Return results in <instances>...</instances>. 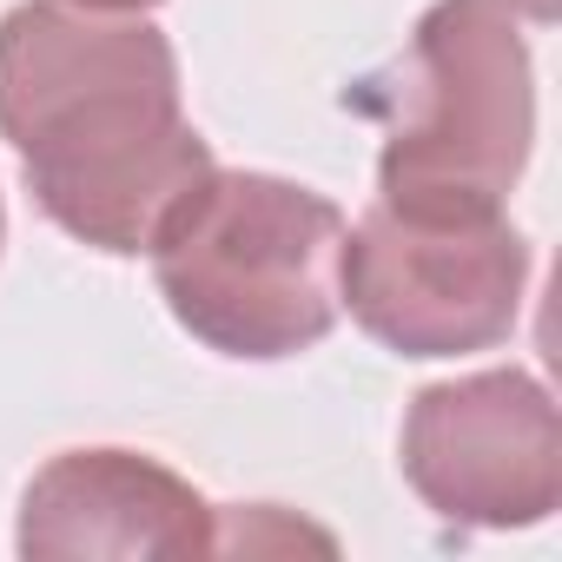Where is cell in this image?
<instances>
[{"mask_svg":"<svg viewBox=\"0 0 562 562\" xmlns=\"http://www.w3.org/2000/svg\"><path fill=\"white\" fill-rule=\"evenodd\" d=\"M345 212L278 172H205L153 238L159 299L205 351L278 364L338 325Z\"/></svg>","mask_w":562,"mask_h":562,"instance_id":"7a4b0ae2","label":"cell"},{"mask_svg":"<svg viewBox=\"0 0 562 562\" xmlns=\"http://www.w3.org/2000/svg\"><path fill=\"white\" fill-rule=\"evenodd\" d=\"M404 483L463 529H536L562 503V430L542 378L476 371L411 397Z\"/></svg>","mask_w":562,"mask_h":562,"instance_id":"5b68a950","label":"cell"},{"mask_svg":"<svg viewBox=\"0 0 562 562\" xmlns=\"http://www.w3.org/2000/svg\"><path fill=\"white\" fill-rule=\"evenodd\" d=\"M0 139L34 205L106 258L153 251L172 205L218 166L186 120L179 54L139 14L21 0L0 21Z\"/></svg>","mask_w":562,"mask_h":562,"instance_id":"6da1fadb","label":"cell"},{"mask_svg":"<svg viewBox=\"0 0 562 562\" xmlns=\"http://www.w3.org/2000/svg\"><path fill=\"white\" fill-rule=\"evenodd\" d=\"M345 106L378 120V199L397 212H503L536 139V74L503 0H437L404 54Z\"/></svg>","mask_w":562,"mask_h":562,"instance_id":"3957f363","label":"cell"},{"mask_svg":"<svg viewBox=\"0 0 562 562\" xmlns=\"http://www.w3.org/2000/svg\"><path fill=\"white\" fill-rule=\"evenodd\" d=\"M503 8H509V14H529V21H542V27H549V21L562 14V0H503Z\"/></svg>","mask_w":562,"mask_h":562,"instance_id":"52a82bcc","label":"cell"},{"mask_svg":"<svg viewBox=\"0 0 562 562\" xmlns=\"http://www.w3.org/2000/svg\"><path fill=\"white\" fill-rule=\"evenodd\" d=\"M27 562L80 555H218V509L139 450H60L21 496Z\"/></svg>","mask_w":562,"mask_h":562,"instance_id":"8992f818","label":"cell"},{"mask_svg":"<svg viewBox=\"0 0 562 562\" xmlns=\"http://www.w3.org/2000/svg\"><path fill=\"white\" fill-rule=\"evenodd\" d=\"M0 238H8V205H0Z\"/></svg>","mask_w":562,"mask_h":562,"instance_id":"9c48e42d","label":"cell"},{"mask_svg":"<svg viewBox=\"0 0 562 562\" xmlns=\"http://www.w3.org/2000/svg\"><path fill=\"white\" fill-rule=\"evenodd\" d=\"M529 292V238L503 212L371 205L345 225L338 312L397 358H463L516 331Z\"/></svg>","mask_w":562,"mask_h":562,"instance_id":"277c9868","label":"cell"},{"mask_svg":"<svg viewBox=\"0 0 562 562\" xmlns=\"http://www.w3.org/2000/svg\"><path fill=\"white\" fill-rule=\"evenodd\" d=\"M80 8H106V14H146L159 0H80Z\"/></svg>","mask_w":562,"mask_h":562,"instance_id":"ba28073f","label":"cell"}]
</instances>
